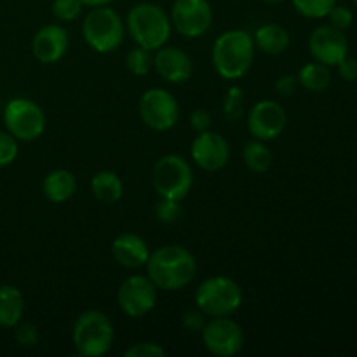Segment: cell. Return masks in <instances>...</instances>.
Instances as JSON below:
<instances>
[{
	"instance_id": "1",
	"label": "cell",
	"mask_w": 357,
	"mask_h": 357,
	"mask_svg": "<svg viewBox=\"0 0 357 357\" xmlns=\"http://www.w3.org/2000/svg\"><path fill=\"white\" fill-rule=\"evenodd\" d=\"M197 264L187 248L162 246L150 253L146 260V274L150 281L162 291H180L194 279Z\"/></svg>"
},
{
	"instance_id": "2",
	"label": "cell",
	"mask_w": 357,
	"mask_h": 357,
	"mask_svg": "<svg viewBox=\"0 0 357 357\" xmlns=\"http://www.w3.org/2000/svg\"><path fill=\"white\" fill-rule=\"evenodd\" d=\"M255 47L253 37L244 30H229L220 35L211 52L216 73L227 80L241 79L253 65Z\"/></svg>"
},
{
	"instance_id": "3",
	"label": "cell",
	"mask_w": 357,
	"mask_h": 357,
	"mask_svg": "<svg viewBox=\"0 0 357 357\" xmlns=\"http://www.w3.org/2000/svg\"><path fill=\"white\" fill-rule=\"evenodd\" d=\"M128 30L132 40L149 51L162 47L171 35V20L157 3L142 2L128 13Z\"/></svg>"
},
{
	"instance_id": "4",
	"label": "cell",
	"mask_w": 357,
	"mask_h": 357,
	"mask_svg": "<svg viewBox=\"0 0 357 357\" xmlns=\"http://www.w3.org/2000/svg\"><path fill=\"white\" fill-rule=\"evenodd\" d=\"M72 338L80 356L101 357L114 344V326L100 310H86L77 317Z\"/></svg>"
},
{
	"instance_id": "5",
	"label": "cell",
	"mask_w": 357,
	"mask_h": 357,
	"mask_svg": "<svg viewBox=\"0 0 357 357\" xmlns=\"http://www.w3.org/2000/svg\"><path fill=\"white\" fill-rule=\"evenodd\" d=\"M82 35L87 45L100 54L114 52L124 38V23L121 16L108 6L91 7L84 17Z\"/></svg>"
},
{
	"instance_id": "6",
	"label": "cell",
	"mask_w": 357,
	"mask_h": 357,
	"mask_svg": "<svg viewBox=\"0 0 357 357\" xmlns=\"http://www.w3.org/2000/svg\"><path fill=\"white\" fill-rule=\"evenodd\" d=\"M195 303L206 316H230L243 303V291L234 279L227 275H215L199 284L195 291Z\"/></svg>"
},
{
	"instance_id": "7",
	"label": "cell",
	"mask_w": 357,
	"mask_h": 357,
	"mask_svg": "<svg viewBox=\"0 0 357 357\" xmlns=\"http://www.w3.org/2000/svg\"><path fill=\"white\" fill-rule=\"evenodd\" d=\"M152 183L159 197L181 201L190 192L194 183L192 167L183 157L164 155L155 162L152 171Z\"/></svg>"
},
{
	"instance_id": "8",
	"label": "cell",
	"mask_w": 357,
	"mask_h": 357,
	"mask_svg": "<svg viewBox=\"0 0 357 357\" xmlns=\"http://www.w3.org/2000/svg\"><path fill=\"white\" fill-rule=\"evenodd\" d=\"M3 124L7 132L21 142L40 138L45 129V115L35 101L28 98H14L3 108Z\"/></svg>"
},
{
	"instance_id": "9",
	"label": "cell",
	"mask_w": 357,
	"mask_h": 357,
	"mask_svg": "<svg viewBox=\"0 0 357 357\" xmlns=\"http://www.w3.org/2000/svg\"><path fill=\"white\" fill-rule=\"evenodd\" d=\"M139 115L145 126L153 131H167L178 122L180 107L173 94L160 87H153L143 93L139 100Z\"/></svg>"
},
{
	"instance_id": "10",
	"label": "cell",
	"mask_w": 357,
	"mask_h": 357,
	"mask_svg": "<svg viewBox=\"0 0 357 357\" xmlns=\"http://www.w3.org/2000/svg\"><path fill=\"white\" fill-rule=\"evenodd\" d=\"M206 351L216 357H232L239 354L244 344V335L239 324L229 316L213 317L201 331Z\"/></svg>"
},
{
	"instance_id": "11",
	"label": "cell",
	"mask_w": 357,
	"mask_h": 357,
	"mask_svg": "<svg viewBox=\"0 0 357 357\" xmlns=\"http://www.w3.org/2000/svg\"><path fill=\"white\" fill-rule=\"evenodd\" d=\"M213 23V9L208 0H174L171 24L187 38H199Z\"/></svg>"
},
{
	"instance_id": "12",
	"label": "cell",
	"mask_w": 357,
	"mask_h": 357,
	"mask_svg": "<svg viewBox=\"0 0 357 357\" xmlns=\"http://www.w3.org/2000/svg\"><path fill=\"white\" fill-rule=\"evenodd\" d=\"M117 302L126 316L145 317L155 307L157 286L149 275H131L119 288Z\"/></svg>"
},
{
	"instance_id": "13",
	"label": "cell",
	"mask_w": 357,
	"mask_h": 357,
	"mask_svg": "<svg viewBox=\"0 0 357 357\" xmlns=\"http://www.w3.org/2000/svg\"><path fill=\"white\" fill-rule=\"evenodd\" d=\"M286 112L272 100H261L251 107L248 114V128L257 139H275L286 128Z\"/></svg>"
},
{
	"instance_id": "14",
	"label": "cell",
	"mask_w": 357,
	"mask_h": 357,
	"mask_svg": "<svg viewBox=\"0 0 357 357\" xmlns=\"http://www.w3.org/2000/svg\"><path fill=\"white\" fill-rule=\"evenodd\" d=\"M190 155L194 162L204 171H218L227 166L230 149L227 139L215 131L199 132L192 142Z\"/></svg>"
},
{
	"instance_id": "15",
	"label": "cell",
	"mask_w": 357,
	"mask_h": 357,
	"mask_svg": "<svg viewBox=\"0 0 357 357\" xmlns=\"http://www.w3.org/2000/svg\"><path fill=\"white\" fill-rule=\"evenodd\" d=\"M309 49L314 59L326 66H335L347 56L349 42L344 31L335 26H319L309 38Z\"/></svg>"
},
{
	"instance_id": "16",
	"label": "cell",
	"mask_w": 357,
	"mask_h": 357,
	"mask_svg": "<svg viewBox=\"0 0 357 357\" xmlns=\"http://www.w3.org/2000/svg\"><path fill=\"white\" fill-rule=\"evenodd\" d=\"M68 51V31L59 24H45L31 40V52L44 65L59 61Z\"/></svg>"
},
{
	"instance_id": "17",
	"label": "cell",
	"mask_w": 357,
	"mask_h": 357,
	"mask_svg": "<svg viewBox=\"0 0 357 357\" xmlns=\"http://www.w3.org/2000/svg\"><path fill=\"white\" fill-rule=\"evenodd\" d=\"M153 66L164 80L171 84L187 82L194 72L190 56L178 47H159L153 56Z\"/></svg>"
},
{
	"instance_id": "18",
	"label": "cell",
	"mask_w": 357,
	"mask_h": 357,
	"mask_svg": "<svg viewBox=\"0 0 357 357\" xmlns=\"http://www.w3.org/2000/svg\"><path fill=\"white\" fill-rule=\"evenodd\" d=\"M112 255L115 261L126 268H139L146 265L150 250L145 241L131 232L121 234L112 243Z\"/></svg>"
},
{
	"instance_id": "19",
	"label": "cell",
	"mask_w": 357,
	"mask_h": 357,
	"mask_svg": "<svg viewBox=\"0 0 357 357\" xmlns=\"http://www.w3.org/2000/svg\"><path fill=\"white\" fill-rule=\"evenodd\" d=\"M42 190L47 201L54 202V204H61L72 199V195L77 190V180L73 173L66 169H54L44 178L42 183Z\"/></svg>"
},
{
	"instance_id": "20",
	"label": "cell",
	"mask_w": 357,
	"mask_h": 357,
	"mask_svg": "<svg viewBox=\"0 0 357 357\" xmlns=\"http://www.w3.org/2000/svg\"><path fill=\"white\" fill-rule=\"evenodd\" d=\"M24 314V298L14 286H0V326L14 328Z\"/></svg>"
},
{
	"instance_id": "21",
	"label": "cell",
	"mask_w": 357,
	"mask_h": 357,
	"mask_svg": "<svg viewBox=\"0 0 357 357\" xmlns=\"http://www.w3.org/2000/svg\"><path fill=\"white\" fill-rule=\"evenodd\" d=\"M91 192L101 204H115L124 194V183L114 171H100L91 180Z\"/></svg>"
},
{
	"instance_id": "22",
	"label": "cell",
	"mask_w": 357,
	"mask_h": 357,
	"mask_svg": "<svg viewBox=\"0 0 357 357\" xmlns=\"http://www.w3.org/2000/svg\"><path fill=\"white\" fill-rule=\"evenodd\" d=\"M255 45L265 54H282L289 47V33L281 24L267 23L257 30L253 37Z\"/></svg>"
},
{
	"instance_id": "23",
	"label": "cell",
	"mask_w": 357,
	"mask_h": 357,
	"mask_svg": "<svg viewBox=\"0 0 357 357\" xmlns=\"http://www.w3.org/2000/svg\"><path fill=\"white\" fill-rule=\"evenodd\" d=\"M296 79H298V84H302L307 91L321 93V91L328 89V86L331 84V72L326 65L314 61L302 66Z\"/></svg>"
},
{
	"instance_id": "24",
	"label": "cell",
	"mask_w": 357,
	"mask_h": 357,
	"mask_svg": "<svg viewBox=\"0 0 357 357\" xmlns=\"http://www.w3.org/2000/svg\"><path fill=\"white\" fill-rule=\"evenodd\" d=\"M243 159L244 164L255 173H265L267 169H271L272 162H274V155H272L271 149L265 146L261 139L257 138L244 145Z\"/></svg>"
},
{
	"instance_id": "25",
	"label": "cell",
	"mask_w": 357,
	"mask_h": 357,
	"mask_svg": "<svg viewBox=\"0 0 357 357\" xmlns=\"http://www.w3.org/2000/svg\"><path fill=\"white\" fill-rule=\"evenodd\" d=\"M126 66L129 72L136 77H145L146 73L152 70L153 66V56L152 51L145 47H135L128 52L126 56Z\"/></svg>"
},
{
	"instance_id": "26",
	"label": "cell",
	"mask_w": 357,
	"mask_h": 357,
	"mask_svg": "<svg viewBox=\"0 0 357 357\" xmlns=\"http://www.w3.org/2000/svg\"><path fill=\"white\" fill-rule=\"evenodd\" d=\"M244 103H246V94L239 86H232L227 91L223 98V115L227 121L236 122L244 115Z\"/></svg>"
},
{
	"instance_id": "27",
	"label": "cell",
	"mask_w": 357,
	"mask_h": 357,
	"mask_svg": "<svg viewBox=\"0 0 357 357\" xmlns=\"http://www.w3.org/2000/svg\"><path fill=\"white\" fill-rule=\"evenodd\" d=\"M296 13L310 20H321L330 14L337 0H291Z\"/></svg>"
},
{
	"instance_id": "28",
	"label": "cell",
	"mask_w": 357,
	"mask_h": 357,
	"mask_svg": "<svg viewBox=\"0 0 357 357\" xmlns=\"http://www.w3.org/2000/svg\"><path fill=\"white\" fill-rule=\"evenodd\" d=\"M153 213H155L157 222L164 223V225L174 223L181 215L180 201H174V199H167V197H160L159 201L155 202Z\"/></svg>"
},
{
	"instance_id": "29",
	"label": "cell",
	"mask_w": 357,
	"mask_h": 357,
	"mask_svg": "<svg viewBox=\"0 0 357 357\" xmlns=\"http://www.w3.org/2000/svg\"><path fill=\"white\" fill-rule=\"evenodd\" d=\"M82 0H52V14L59 21H73L82 13Z\"/></svg>"
},
{
	"instance_id": "30",
	"label": "cell",
	"mask_w": 357,
	"mask_h": 357,
	"mask_svg": "<svg viewBox=\"0 0 357 357\" xmlns=\"http://www.w3.org/2000/svg\"><path fill=\"white\" fill-rule=\"evenodd\" d=\"M17 157V139L10 132L0 131V167L9 166Z\"/></svg>"
},
{
	"instance_id": "31",
	"label": "cell",
	"mask_w": 357,
	"mask_h": 357,
	"mask_svg": "<svg viewBox=\"0 0 357 357\" xmlns=\"http://www.w3.org/2000/svg\"><path fill=\"white\" fill-rule=\"evenodd\" d=\"M16 331H14V337H16V342L23 347H35L40 340V335H38V330L35 324L31 323H17Z\"/></svg>"
},
{
	"instance_id": "32",
	"label": "cell",
	"mask_w": 357,
	"mask_h": 357,
	"mask_svg": "<svg viewBox=\"0 0 357 357\" xmlns=\"http://www.w3.org/2000/svg\"><path fill=\"white\" fill-rule=\"evenodd\" d=\"M166 351L160 345L152 344V342H142L135 344L126 351V357H164Z\"/></svg>"
},
{
	"instance_id": "33",
	"label": "cell",
	"mask_w": 357,
	"mask_h": 357,
	"mask_svg": "<svg viewBox=\"0 0 357 357\" xmlns=\"http://www.w3.org/2000/svg\"><path fill=\"white\" fill-rule=\"evenodd\" d=\"M328 17H330L331 26L338 28V30L342 31L347 30L352 24V21H354V14L351 13V9H347V7L344 6H337V3H335L333 9L330 10Z\"/></svg>"
},
{
	"instance_id": "34",
	"label": "cell",
	"mask_w": 357,
	"mask_h": 357,
	"mask_svg": "<svg viewBox=\"0 0 357 357\" xmlns=\"http://www.w3.org/2000/svg\"><path fill=\"white\" fill-rule=\"evenodd\" d=\"M211 124H213L211 114H209L208 110H204V108H197V110H194L190 114V128L194 129V131L197 132L209 131Z\"/></svg>"
},
{
	"instance_id": "35",
	"label": "cell",
	"mask_w": 357,
	"mask_h": 357,
	"mask_svg": "<svg viewBox=\"0 0 357 357\" xmlns=\"http://www.w3.org/2000/svg\"><path fill=\"white\" fill-rule=\"evenodd\" d=\"M206 314L202 310H187L183 314V326L188 331H202L206 324Z\"/></svg>"
},
{
	"instance_id": "36",
	"label": "cell",
	"mask_w": 357,
	"mask_h": 357,
	"mask_svg": "<svg viewBox=\"0 0 357 357\" xmlns=\"http://www.w3.org/2000/svg\"><path fill=\"white\" fill-rule=\"evenodd\" d=\"M338 73L345 82H356L357 80V59L347 58L345 56L340 63H338Z\"/></svg>"
},
{
	"instance_id": "37",
	"label": "cell",
	"mask_w": 357,
	"mask_h": 357,
	"mask_svg": "<svg viewBox=\"0 0 357 357\" xmlns=\"http://www.w3.org/2000/svg\"><path fill=\"white\" fill-rule=\"evenodd\" d=\"M296 87H298V79L295 75H282L275 82V91L281 96H291L295 94Z\"/></svg>"
},
{
	"instance_id": "38",
	"label": "cell",
	"mask_w": 357,
	"mask_h": 357,
	"mask_svg": "<svg viewBox=\"0 0 357 357\" xmlns=\"http://www.w3.org/2000/svg\"><path fill=\"white\" fill-rule=\"evenodd\" d=\"M110 2H114V0H82L84 6L87 7H101V6H108Z\"/></svg>"
},
{
	"instance_id": "39",
	"label": "cell",
	"mask_w": 357,
	"mask_h": 357,
	"mask_svg": "<svg viewBox=\"0 0 357 357\" xmlns=\"http://www.w3.org/2000/svg\"><path fill=\"white\" fill-rule=\"evenodd\" d=\"M261 2H265V3H279V2H282V0H261Z\"/></svg>"
},
{
	"instance_id": "40",
	"label": "cell",
	"mask_w": 357,
	"mask_h": 357,
	"mask_svg": "<svg viewBox=\"0 0 357 357\" xmlns=\"http://www.w3.org/2000/svg\"><path fill=\"white\" fill-rule=\"evenodd\" d=\"M354 3H356V6H357V0H354Z\"/></svg>"
}]
</instances>
